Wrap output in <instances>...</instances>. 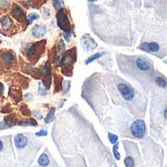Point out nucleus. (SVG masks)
I'll return each instance as SVG.
<instances>
[{
  "mask_svg": "<svg viewBox=\"0 0 167 167\" xmlns=\"http://www.w3.org/2000/svg\"><path fill=\"white\" fill-rule=\"evenodd\" d=\"M139 50H142L144 52H147L149 53V54H152V55H158L161 58V46L156 43V42H147V43H142L140 46L139 47Z\"/></svg>",
  "mask_w": 167,
  "mask_h": 167,
  "instance_id": "6",
  "label": "nucleus"
},
{
  "mask_svg": "<svg viewBox=\"0 0 167 167\" xmlns=\"http://www.w3.org/2000/svg\"><path fill=\"white\" fill-rule=\"evenodd\" d=\"M38 93L41 95V96H45L48 93V89L46 87H44L42 83H39V89H38Z\"/></svg>",
  "mask_w": 167,
  "mask_h": 167,
  "instance_id": "23",
  "label": "nucleus"
},
{
  "mask_svg": "<svg viewBox=\"0 0 167 167\" xmlns=\"http://www.w3.org/2000/svg\"><path fill=\"white\" fill-rule=\"evenodd\" d=\"M114 87L111 89H114L116 92V97L124 101V104H131L138 99L139 95L132 88V87L126 83L125 81L121 80L119 77H116L113 80Z\"/></svg>",
  "mask_w": 167,
  "mask_h": 167,
  "instance_id": "2",
  "label": "nucleus"
},
{
  "mask_svg": "<svg viewBox=\"0 0 167 167\" xmlns=\"http://www.w3.org/2000/svg\"><path fill=\"white\" fill-rule=\"evenodd\" d=\"M45 33H46V28L43 25H36L32 30V35L36 38L44 36Z\"/></svg>",
  "mask_w": 167,
  "mask_h": 167,
  "instance_id": "10",
  "label": "nucleus"
},
{
  "mask_svg": "<svg viewBox=\"0 0 167 167\" xmlns=\"http://www.w3.org/2000/svg\"><path fill=\"white\" fill-rule=\"evenodd\" d=\"M1 24H2V27L4 28L5 30H9L11 27H12V20L10 19L9 16H4L1 19Z\"/></svg>",
  "mask_w": 167,
  "mask_h": 167,
  "instance_id": "15",
  "label": "nucleus"
},
{
  "mask_svg": "<svg viewBox=\"0 0 167 167\" xmlns=\"http://www.w3.org/2000/svg\"><path fill=\"white\" fill-rule=\"evenodd\" d=\"M88 1H89L90 3H94V2H97V0H88Z\"/></svg>",
  "mask_w": 167,
  "mask_h": 167,
  "instance_id": "34",
  "label": "nucleus"
},
{
  "mask_svg": "<svg viewBox=\"0 0 167 167\" xmlns=\"http://www.w3.org/2000/svg\"><path fill=\"white\" fill-rule=\"evenodd\" d=\"M80 43H81V46L83 48V50L86 51V52H90L94 50V49L97 48V43L92 37L89 36L88 35L86 36H83L80 39Z\"/></svg>",
  "mask_w": 167,
  "mask_h": 167,
  "instance_id": "7",
  "label": "nucleus"
},
{
  "mask_svg": "<svg viewBox=\"0 0 167 167\" xmlns=\"http://www.w3.org/2000/svg\"><path fill=\"white\" fill-rule=\"evenodd\" d=\"M46 135H47V132L45 130H41L40 132L36 133V136H46Z\"/></svg>",
  "mask_w": 167,
  "mask_h": 167,
  "instance_id": "29",
  "label": "nucleus"
},
{
  "mask_svg": "<svg viewBox=\"0 0 167 167\" xmlns=\"http://www.w3.org/2000/svg\"><path fill=\"white\" fill-rule=\"evenodd\" d=\"M71 35H72V30H68V31L64 32V37L67 41L71 40Z\"/></svg>",
  "mask_w": 167,
  "mask_h": 167,
  "instance_id": "25",
  "label": "nucleus"
},
{
  "mask_svg": "<svg viewBox=\"0 0 167 167\" xmlns=\"http://www.w3.org/2000/svg\"><path fill=\"white\" fill-rule=\"evenodd\" d=\"M3 89H4V88H3V85L1 84V83H0V96H1V95L3 94Z\"/></svg>",
  "mask_w": 167,
  "mask_h": 167,
  "instance_id": "31",
  "label": "nucleus"
},
{
  "mask_svg": "<svg viewBox=\"0 0 167 167\" xmlns=\"http://www.w3.org/2000/svg\"><path fill=\"white\" fill-rule=\"evenodd\" d=\"M58 51L59 54H63L64 52H65V43H64V41L61 39L59 41L58 43Z\"/></svg>",
  "mask_w": 167,
  "mask_h": 167,
  "instance_id": "22",
  "label": "nucleus"
},
{
  "mask_svg": "<svg viewBox=\"0 0 167 167\" xmlns=\"http://www.w3.org/2000/svg\"><path fill=\"white\" fill-rule=\"evenodd\" d=\"M103 55H104L103 53H97V54H95L94 55H91L90 58H88L85 60V64L86 65H88V64H90L91 62H93L94 60H96L97 58H100Z\"/></svg>",
  "mask_w": 167,
  "mask_h": 167,
  "instance_id": "17",
  "label": "nucleus"
},
{
  "mask_svg": "<svg viewBox=\"0 0 167 167\" xmlns=\"http://www.w3.org/2000/svg\"><path fill=\"white\" fill-rule=\"evenodd\" d=\"M155 83L157 84L158 87H161V88H166V79L161 77V75H158L155 78Z\"/></svg>",
  "mask_w": 167,
  "mask_h": 167,
  "instance_id": "16",
  "label": "nucleus"
},
{
  "mask_svg": "<svg viewBox=\"0 0 167 167\" xmlns=\"http://www.w3.org/2000/svg\"><path fill=\"white\" fill-rule=\"evenodd\" d=\"M2 148H3V143H2L1 140H0V151L2 150Z\"/></svg>",
  "mask_w": 167,
  "mask_h": 167,
  "instance_id": "33",
  "label": "nucleus"
},
{
  "mask_svg": "<svg viewBox=\"0 0 167 167\" xmlns=\"http://www.w3.org/2000/svg\"><path fill=\"white\" fill-rule=\"evenodd\" d=\"M124 163H125V165H126V167H133L134 166V161H133V158L130 157H127L126 158H125Z\"/></svg>",
  "mask_w": 167,
  "mask_h": 167,
  "instance_id": "24",
  "label": "nucleus"
},
{
  "mask_svg": "<svg viewBox=\"0 0 167 167\" xmlns=\"http://www.w3.org/2000/svg\"><path fill=\"white\" fill-rule=\"evenodd\" d=\"M119 69L124 75L139 82L144 89H148L155 77L154 64L144 55H117Z\"/></svg>",
  "mask_w": 167,
  "mask_h": 167,
  "instance_id": "1",
  "label": "nucleus"
},
{
  "mask_svg": "<svg viewBox=\"0 0 167 167\" xmlns=\"http://www.w3.org/2000/svg\"><path fill=\"white\" fill-rule=\"evenodd\" d=\"M53 5H54L55 9L58 11L63 8V1L62 0H53Z\"/></svg>",
  "mask_w": 167,
  "mask_h": 167,
  "instance_id": "21",
  "label": "nucleus"
},
{
  "mask_svg": "<svg viewBox=\"0 0 167 167\" xmlns=\"http://www.w3.org/2000/svg\"><path fill=\"white\" fill-rule=\"evenodd\" d=\"M108 136H109V139L110 141H111L113 144H115L117 140V136L116 135H113V134H108Z\"/></svg>",
  "mask_w": 167,
  "mask_h": 167,
  "instance_id": "26",
  "label": "nucleus"
},
{
  "mask_svg": "<svg viewBox=\"0 0 167 167\" xmlns=\"http://www.w3.org/2000/svg\"><path fill=\"white\" fill-rule=\"evenodd\" d=\"M25 99L30 100V99H33V97H31V95L30 94H27V95H25Z\"/></svg>",
  "mask_w": 167,
  "mask_h": 167,
  "instance_id": "30",
  "label": "nucleus"
},
{
  "mask_svg": "<svg viewBox=\"0 0 167 167\" xmlns=\"http://www.w3.org/2000/svg\"><path fill=\"white\" fill-rule=\"evenodd\" d=\"M45 42H46V41L43 40V41H40V42H36V43L28 45L25 49V54L28 56V58L33 59V58H35L36 56L38 55L39 51L42 52V50H43Z\"/></svg>",
  "mask_w": 167,
  "mask_h": 167,
  "instance_id": "4",
  "label": "nucleus"
},
{
  "mask_svg": "<svg viewBox=\"0 0 167 167\" xmlns=\"http://www.w3.org/2000/svg\"><path fill=\"white\" fill-rule=\"evenodd\" d=\"M38 164L40 166H42V167H45V166H47L49 164V157H48L46 152L40 156V158L38 159Z\"/></svg>",
  "mask_w": 167,
  "mask_h": 167,
  "instance_id": "14",
  "label": "nucleus"
},
{
  "mask_svg": "<svg viewBox=\"0 0 167 167\" xmlns=\"http://www.w3.org/2000/svg\"><path fill=\"white\" fill-rule=\"evenodd\" d=\"M58 25L59 26L60 29H62L64 32L68 31V30H71L70 28V21L68 19V16H66V14L60 11L58 14Z\"/></svg>",
  "mask_w": 167,
  "mask_h": 167,
  "instance_id": "8",
  "label": "nucleus"
},
{
  "mask_svg": "<svg viewBox=\"0 0 167 167\" xmlns=\"http://www.w3.org/2000/svg\"><path fill=\"white\" fill-rule=\"evenodd\" d=\"M12 14H13V16L18 21H21L24 18L23 10H22L20 7H18V6H14V8L12 11Z\"/></svg>",
  "mask_w": 167,
  "mask_h": 167,
  "instance_id": "13",
  "label": "nucleus"
},
{
  "mask_svg": "<svg viewBox=\"0 0 167 167\" xmlns=\"http://www.w3.org/2000/svg\"><path fill=\"white\" fill-rule=\"evenodd\" d=\"M9 6V2L7 0H0V8L6 9Z\"/></svg>",
  "mask_w": 167,
  "mask_h": 167,
  "instance_id": "28",
  "label": "nucleus"
},
{
  "mask_svg": "<svg viewBox=\"0 0 167 167\" xmlns=\"http://www.w3.org/2000/svg\"><path fill=\"white\" fill-rule=\"evenodd\" d=\"M39 16H38V14H35V13H32V14H30L29 16H28V17H27V23L28 24H31L32 22H33L36 19H37V18H38Z\"/></svg>",
  "mask_w": 167,
  "mask_h": 167,
  "instance_id": "20",
  "label": "nucleus"
},
{
  "mask_svg": "<svg viewBox=\"0 0 167 167\" xmlns=\"http://www.w3.org/2000/svg\"><path fill=\"white\" fill-rule=\"evenodd\" d=\"M75 58H77V52H75V48L63 55L61 60H60V64L62 66L63 74L65 75H72L73 65L75 62Z\"/></svg>",
  "mask_w": 167,
  "mask_h": 167,
  "instance_id": "3",
  "label": "nucleus"
},
{
  "mask_svg": "<svg viewBox=\"0 0 167 167\" xmlns=\"http://www.w3.org/2000/svg\"><path fill=\"white\" fill-rule=\"evenodd\" d=\"M117 147H119V144H116L115 146H114V155H115V157L117 159H119L120 158V156L119 154V152H117Z\"/></svg>",
  "mask_w": 167,
  "mask_h": 167,
  "instance_id": "27",
  "label": "nucleus"
},
{
  "mask_svg": "<svg viewBox=\"0 0 167 167\" xmlns=\"http://www.w3.org/2000/svg\"><path fill=\"white\" fill-rule=\"evenodd\" d=\"M131 132L132 135L135 138L141 139L146 134V125L145 122L141 119H136L134 121L131 126Z\"/></svg>",
  "mask_w": 167,
  "mask_h": 167,
  "instance_id": "5",
  "label": "nucleus"
},
{
  "mask_svg": "<svg viewBox=\"0 0 167 167\" xmlns=\"http://www.w3.org/2000/svg\"><path fill=\"white\" fill-rule=\"evenodd\" d=\"M1 58H2V61L4 62L6 65H13L14 61H16V56L11 52L4 53V54L2 55Z\"/></svg>",
  "mask_w": 167,
  "mask_h": 167,
  "instance_id": "12",
  "label": "nucleus"
},
{
  "mask_svg": "<svg viewBox=\"0 0 167 167\" xmlns=\"http://www.w3.org/2000/svg\"><path fill=\"white\" fill-rule=\"evenodd\" d=\"M62 93L63 94H66L69 92L70 90V87H71V81L69 80H65L63 83H62Z\"/></svg>",
  "mask_w": 167,
  "mask_h": 167,
  "instance_id": "18",
  "label": "nucleus"
},
{
  "mask_svg": "<svg viewBox=\"0 0 167 167\" xmlns=\"http://www.w3.org/2000/svg\"><path fill=\"white\" fill-rule=\"evenodd\" d=\"M54 117H55V108H52L50 110V112H49V114L47 115L46 119H45V122L46 123L50 122V121H52L53 119H54Z\"/></svg>",
  "mask_w": 167,
  "mask_h": 167,
  "instance_id": "19",
  "label": "nucleus"
},
{
  "mask_svg": "<svg viewBox=\"0 0 167 167\" xmlns=\"http://www.w3.org/2000/svg\"><path fill=\"white\" fill-rule=\"evenodd\" d=\"M38 73H39V75H41V77H43L45 80H46V81H45L47 83L46 88L48 89L49 86H50V82H51V69H50L49 64L41 66L39 68V70H38Z\"/></svg>",
  "mask_w": 167,
  "mask_h": 167,
  "instance_id": "9",
  "label": "nucleus"
},
{
  "mask_svg": "<svg viewBox=\"0 0 167 167\" xmlns=\"http://www.w3.org/2000/svg\"><path fill=\"white\" fill-rule=\"evenodd\" d=\"M27 142H28L27 138L22 134L16 135V138H14V144H16V148H18V149L24 148L26 145H27Z\"/></svg>",
  "mask_w": 167,
  "mask_h": 167,
  "instance_id": "11",
  "label": "nucleus"
},
{
  "mask_svg": "<svg viewBox=\"0 0 167 167\" xmlns=\"http://www.w3.org/2000/svg\"><path fill=\"white\" fill-rule=\"evenodd\" d=\"M35 115H36V117H42V116H41V114H38L37 112H35Z\"/></svg>",
  "mask_w": 167,
  "mask_h": 167,
  "instance_id": "32",
  "label": "nucleus"
}]
</instances>
